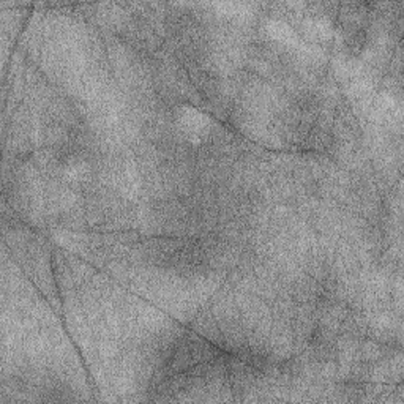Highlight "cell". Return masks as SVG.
Segmentation results:
<instances>
[{
  "label": "cell",
  "mask_w": 404,
  "mask_h": 404,
  "mask_svg": "<svg viewBox=\"0 0 404 404\" xmlns=\"http://www.w3.org/2000/svg\"><path fill=\"white\" fill-rule=\"evenodd\" d=\"M177 125L188 141L201 142L211 130V117L196 108L182 106L177 114Z\"/></svg>",
  "instance_id": "cell-1"
},
{
  "label": "cell",
  "mask_w": 404,
  "mask_h": 404,
  "mask_svg": "<svg viewBox=\"0 0 404 404\" xmlns=\"http://www.w3.org/2000/svg\"><path fill=\"white\" fill-rule=\"evenodd\" d=\"M87 171L89 169L84 162H72V163H67L62 174H64V177L69 180V182H78V180H82L86 177Z\"/></svg>",
  "instance_id": "cell-2"
}]
</instances>
